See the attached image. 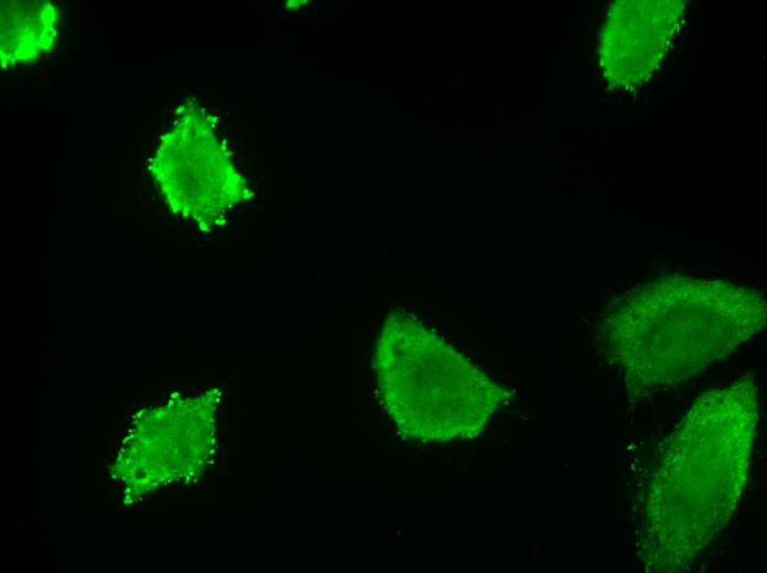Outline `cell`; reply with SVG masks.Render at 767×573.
<instances>
[{"label":"cell","mask_w":767,"mask_h":573,"mask_svg":"<svg viewBox=\"0 0 767 573\" xmlns=\"http://www.w3.org/2000/svg\"><path fill=\"white\" fill-rule=\"evenodd\" d=\"M614 304L605 322L612 349L630 374L652 382L704 367L766 317L760 292L684 274L639 284Z\"/></svg>","instance_id":"obj_1"},{"label":"cell","mask_w":767,"mask_h":573,"mask_svg":"<svg viewBox=\"0 0 767 573\" xmlns=\"http://www.w3.org/2000/svg\"><path fill=\"white\" fill-rule=\"evenodd\" d=\"M375 368L381 400L408 435L431 441L478 432L500 400L498 386L413 315L382 325Z\"/></svg>","instance_id":"obj_2"},{"label":"cell","mask_w":767,"mask_h":573,"mask_svg":"<svg viewBox=\"0 0 767 573\" xmlns=\"http://www.w3.org/2000/svg\"><path fill=\"white\" fill-rule=\"evenodd\" d=\"M175 213L208 225L245 195L242 179L220 153L161 160L153 171Z\"/></svg>","instance_id":"obj_3"}]
</instances>
